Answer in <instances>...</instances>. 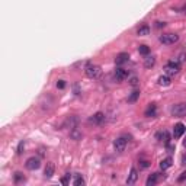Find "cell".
Here are the masks:
<instances>
[{
  "mask_svg": "<svg viewBox=\"0 0 186 186\" xmlns=\"http://www.w3.org/2000/svg\"><path fill=\"white\" fill-rule=\"evenodd\" d=\"M138 77H131V79H130V85L132 86V87H137V86H138Z\"/></svg>",
  "mask_w": 186,
  "mask_h": 186,
  "instance_id": "obj_27",
  "label": "cell"
},
{
  "mask_svg": "<svg viewBox=\"0 0 186 186\" xmlns=\"http://www.w3.org/2000/svg\"><path fill=\"white\" fill-rule=\"evenodd\" d=\"M127 145H128V141H127V138H124V137H118V138L114 141V147L118 153L125 151Z\"/></svg>",
  "mask_w": 186,
  "mask_h": 186,
  "instance_id": "obj_6",
  "label": "cell"
},
{
  "mask_svg": "<svg viewBox=\"0 0 186 186\" xmlns=\"http://www.w3.org/2000/svg\"><path fill=\"white\" fill-rule=\"evenodd\" d=\"M106 121V115L103 112H96L95 115H92L89 118V122L93 125H102V124Z\"/></svg>",
  "mask_w": 186,
  "mask_h": 186,
  "instance_id": "obj_5",
  "label": "cell"
},
{
  "mask_svg": "<svg viewBox=\"0 0 186 186\" xmlns=\"http://www.w3.org/2000/svg\"><path fill=\"white\" fill-rule=\"evenodd\" d=\"M166 23L164 22H156V28H164Z\"/></svg>",
  "mask_w": 186,
  "mask_h": 186,
  "instance_id": "obj_34",
  "label": "cell"
},
{
  "mask_svg": "<svg viewBox=\"0 0 186 186\" xmlns=\"http://www.w3.org/2000/svg\"><path fill=\"white\" fill-rule=\"evenodd\" d=\"M172 164H173L172 157H166V159H163V160L160 161V169L161 170H167L169 167H172Z\"/></svg>",
  "mask_w": 186,
  "mask_h": 186,
  "instance_id": "obj_15",
  "label": "cell"
},
{
  "mask_svg": "<svg viewBox=\"0 0 186 186\" xmlns=\"http://www.w3.org/2000/svg\"><path fill=\"white\" fill-rule=\"evenodd\" d=\"M70 137H71L73 140H76V141H79V140H81V132L77 130V128H73L71 131H70Z\"/></svg>",
  "mask_w": 186,
  "mask_h": 186,
  "instance_id": "obj_20",
  "label": "cell"
},
{
  "mask_svg": "<svg viewBox=\"0 0 186 186\" xmlns=\"http://www.w3.org/2000/svg\"><path fill=\"white\" fill-rule=\"evenodd\" d=\"M85 73H86V76L89 77V79H99L100 74H102V68L99 67V66H96V64L90 63L89 66L85 68Z\"/></svg>",
  "mask_w": 186,
  "mask_h": 186,
  "instance_id": "obj_1",
  "label": "cell"
},
{
  "mask_svg": "<svg viewBox=\"0 0 186 186\" xmlns=\"http://www.w3.org/2000/svg\"><path fill=\"white\" fill-rule=\"evenodd\" d=\"M156 114H157V108H156V105H154V103H151V105H150L147 109H145V112H144V115H145V116H148V118L156 116Z\"/></svg>",
  "mask_w": 186,
  "mask_h": 186,
  "instance_id": "obj_16",
  "label": "cell"
},
{
  "mask_svg": "<svg viewBox=\"0 0 186 186\" xmlns=\"http://www.w3.org/2000/svg\"><path fill=\"white\" fill-rule=\"evenodd\" d=\"M185 180H186V172H183V173L178 178V182H179V183H183Z\"/></svg>",
  "mask_w": 186,
  "mask_h": 186,
  "instance_id": "obj_32",
  "label": "cell"
},
{
  "mask_svg": "<svg viewBox=\"0 0 186 186\" xmlns=\"http://www.w3.org/2000/svg\"><path fill=\"white\" fill-rule=\"evenodd\" d=\"M170 114L173 116H176V118L186 116V103H176V105H173L172 109H170Z\"/></svg>",
  "mask_w": 186,
  "mask_h": 186,
  "instance_id": "obj_2",
  "label": "cell"
},
{
  "mask_svg": "<svg viewBox=\"0 0 186 186\" xmlns=\"http://www.w3.org/2000/svg\"><path fill=\"white\" fill-rule=\"evenodd\" d=\"M159 85L160 86H169L170 85V77L169 76H160L159 77Z\"/></svg>",
  "mask_w": 186,
  "mask_h": 186,
  "instance_id": "obj_22",
  "label": "cell"
},
{
  "mask_svg": "<svg viewBox=\"0 0 186 186\" xmlns=\"http://www.w3.org/2000/svg\"><path fill=\"white\" fill-rule=\"evenodd\" d=\"M128 58H130L128 52H121V54L116 55V58H115V64H116V66H122V64H125L128 61Z\"/></svg>",
  "mask_w": 186,
  "mask_h": 186,
  "instance_id": "obj_13",
  "label": "cell"
},
{
  "mask_svg": "<svg viewBox=\"0 0 186 186\" xmlns=\"http://www.w3.org/2000/svg\"><path fill=\"white\" fill-rule=\"evenodd\" d=\"M148 34H150V26L148 25H141L137 29V35H140V37H145Z\"/></svg>",
  "mask_w": 186,
  "mask_h": 186,
  "instance_id": "obj_17",
  "label": "cell"
},
{
  "mask_svg": "<svg viewBox=\"0 0 186 186\" xmlns=\"http://www.w3.org/2000/svg\"><path fill=\"white\" fill-rule=\"evenodd\" d=\"M183 145H185V147H186V138L183 140Z\"/></svg>",
  "mask_w": 186,
  "mask_h": 186,
  "instance_id": "obj_37",
  "label": "cell"
},
{
  "mask_svg": "<svg viewBox=\"0 0 186 186\" xmlns=\"http://www.w3.org/2000/svg\"><path fill=\"white\" fill-rule=\"evenodd\" d=\"M182 164L186 166V154H183V156H182Z\"/></svg>",
  "mask_w": 186,
  "mask_h": 186,
  "instance_id": "obj_35",
  "label": "cell"
},
{
  "mask_svg": "<svg viewBox=\"0 0 186 186\" xmlns=\"http://www.w3.org/2000/svg\"><path fill=\"white\" fill-rule=\"evenodd\" d=\"M114 76H115V79L118 81H122V80H125L128 77V71L125 70V68H121V67H118L116 70H115V73H114Z\"/></svg>",
  "mask_w": 186,
  "mask_h": 186,
  "instance_id": "obj_9",
  "label": "cell"
},
{
  "mask_svg": "<svg viewBox=\"0 0 186 186\" xmlns=\"http://www.w3.org/2000/svg\"><path fill=\"white\" fill-rule=\"evenodd\" d=\"M25 166L28 170H37V169H39V166H41V160H39L38 157H31V159L26 160Z\"/></svg>",
  "mask_w": 186,
  "mask_h": 186,
  "instance_id": "obj_7",
  "label": "cell"
},
{
  "mask_svg": "<svg viewBox=\"0 0 186 186\" xmlns=\"http://www.w3.org/2000/svg\"><path fill=\"white\" fill-rule=\"evenodd\" d=\"M164 71L167 76H176L179 71H180V64L176 61H169V63L164 66Z\"/></svg>",
  "mask_w": 186,
  "mask_h": 186,
  "instance_id": "obj_3",
  "label": "cell"
},
{
  "mask_svg": "<svg viewBox=\"0 0 186 186\" xmlns=\"http://www.w3.org/2000/svg\"><path fill=\"white\" fill-rule=\"evenodd\" d=\"M159 179H160V173H153L148 176L147 182H145V185L147 186H154L157 182H159Z\"/></svg>",
  "mask_w": 186,
  "mask_h": 186,
  "instance_id": "obj_14",
  "label": "cell"
},
{
  "mask_svg": "<svg viewBox=\"0 0 186 186\" xmlns=\"http://www.w3.org/2000/svg\"><path fill=\"white\" fill-rule=\"evenodd\" d=\"M137 179H138V170H137L135 167H132V169L130 170V174H128V178H127V185H134V183L137 182Z\"/></svg>",
  "mask_w": 186,
  "mask_h": 186,
  "instance_id": "obj_10",
  "label": "cell"
},
{
  "mask_svg": "<svg viewBox=\"0 0 186 186\" xmlns=\"http://www.w3.org/2000/svg\"><path fill=\"white\" fill-rule=\"evenodd\" d=\"M22 182H25V176H23L21 172H16V173H15V183L19 185V183H22Z\"/></svg>",
  "mask_w": 186,
  "mask_h": 186,
  "instance_id": "obj_23",
  "label": "cell"
},
{
  "mask_svg": "<svg viewBox=\"0 0 186 186\" xmlns=\"http://www.w3.org/2000/svg\"><path fill=\"white\" fill-rule=\"evenodd\" d=\"M76 125H77V118H74V116L68 118L67 121L63 124V127H70V128H76Z\"/></svg>",
  "mask_w": 186,
  "mask_h": 186,
  "instance_id": "obj_18",
  "label": "cell"
},
{
  "mask_svg": "<svg viewBox=\"0 0 186 186\" xmlns=\"http://www.w3.org/2000/svg\"><path fill=\"white\" fill-rule=\"evenodd\" d=\"M185 131H186V127L183 125V124H176L173 127V137L174 138H180V137L185 134Z\"/></svg>",
  "mask_w": 186,
  "mask_h": 186,
  "instance_id": "obj_8",
  "label": "cell"
},
{
  "mask_svg": "<svg viewBox=\"0 0 186 186\" xmlns=\"http://www.w3.org/2000/svg\"><path fill=\"white\" fill-rule=\"evenodd\" d=\"M54 172H55V166L52 161H48L45 166V170H44V176H45L46 179H50L54 176Z\"/></svg>",
  "mask_w": 186,
  "mask_h": 186,
  "instance_id": "obj_11",
  "label": "cell"
},
{
  "mask_svg": "<svg viewBox=\"0 0 186 186\" xmlns=\"http://www.w3.org/2000/svg\"><path fill=\"white\" fill-rule=\"evenodd\" d=\"M180 10H182V13H186V4H185V6H183L182 9H180Z\"/></svg>",
  "mask_w": 186,
  "mask_h": 186,
  "instance_id": "obj_36",
  "label": "cell"
},
{
  "mask_svg": "<svg viewBox=\"0 0 186 186\" xmlns=\"http://www.w3.org/2000/svg\"><path fill=\"white\" fill-rule=\"evenodd\" d=\"M73 185L74 186H83L85 185V179H83V176H81V174H76V176H74V180H73Z\"/></svg>",
  "mask_w": 186,
  "mask_h": 186,
  "instance_id": "obj_21",
  "label": "cell"
},
{
  "mask_svg": "<svg viewBox=\"0 0 186 186\" xmlns=\"http://www.w3.org/2000/svg\"><path fill=\"white\" fill-rule=\"evenodd\" d=\"M148 166H150V163L147 160H140V169H147Z\"/></svg>",
  "mask_w": 186,
  "mask_h": 186,
  "instance_id": "obj_29",
  "label": "cell"
},
{
  "mask_svg": "<svg viewBox=\"0 0 186 186\" xmlns=\"http://www.w3.org/2000/svg\"><path fill=\"white\" fill-rule=\"evenodd\" d=\"M154 64H156V58H154V57H148V55H147V58L144 60V67H145V68H151Z\"/></svg>",
  "mask_w": 186,
  "mask_h": 186,
  "instance_id": "obj_19",
  "label": "cell"
},
{
  "mask_svg": "<svg viewBox=\"0 0 186 186\" xmlns=\"http://www.w3.org/2000/svg\"><path fill=\"white\" fill-rule=\"evenodd\" d=\"M57 87H58V89H64V87H66V81H64V80H58V81H57Z\"/></svg>",
  "mask_w": 186,
  "mask_h": 186,
  "instance_id": "obj_33",
  "label": "cell"
},
{
  "mask_svg": "<svg viewBox=\"0 0 186 186\" xmlns=\"http://www.w3.org/2000/svg\"><path fill=\"white\" fill-rule=\"evenodd\" d=\"M185 61H186V52H182V54L178 57V63L182 64V63H185Z\"/></svg>",
  "mask_w": 186,
  "mask_h": 186,
  "instance_id": "obj_30",
  "label": "cell"
},
{
  "mask_svg": "<svg viewBox=\"0 0 186 186\" xmlns=\"http://www.w3.org/2000/svg\"><path fill=\"white\" fill-rule=\"evenodd\" d=\"M138 51H140V54H141V55H145V57L150 54V48H148L147 45H140V46H138Z\"/></svg>",
  "mask_w": 186,
  "mask_h": 186,
  "instance_id": "obj_24",
  "label": "cell"
},
{
  "mask_svg": "<svg viewBox=\"0 0 186 186\" xmlns=\"http://www.w3.org/2000/svg\"><path fill=\"white\" fill-rule=\"evenodd\" d=\"M156 138L159 140V141H161V143H164L166 145L170 143V134L167 131H159L156 134Z\"/></svg>",
  "mask_w": 186,
  "mask_h": 186,
  "instance_id": "obj_12",
  "label": "cell"
},
{
  "mask_svg": "<svg viewBox=\"0 0 186 186\" xmlns=\"http://www.w3.org/2000/svg\"><path fill=\"white\" fill-rule=\"evenodd\" d=\"M68 182H70V173H67L63 179H61V183H63V185H68Z\"/></svg>",
  "mask_w": 186,
  "mask_h": 186,
  "instance_id": "obj_31",
  "label": "cell"
},
{
  "mask_svg": "<svg viewBox=\"0 0 186 186\" xmlns=\"http://www.w3.org/2000/svg\"><path fill=\"white\" fill-rule=\"evenodd\" d=\"M23 148H25V143H23V141H21V143L17 144V154H22V153H23Z\"/></svg>",
  "mask_w": 186,
  "mask_h": 186,
  "instance_id": "obj_28",
  "label": "cell"
},
{
  "mask_svg": "<svg viewBox=\"0 0 186 186\" xmlns=\"http://www.w3.org/2000/svg\"><path fill=\"white\" fill-rule=\"evenodd\" d=\"M159 41H160L161 44H164V45H173V44H176L179 41V35L176 34H163L159 38Z\"/></svg>",
  "mask_w": 186,
  "mask_h": 186,
  "instance_id": "obj_4",
  "label": "cell"
},
{
  "mask_svg": "<svg viewBox=\"0 0 186 186\" xmlns=\"http://www.w3.org/2000/svg\"><path fill=\"white\" fill-rule=\"evenodd\" d=\"M138 96H140V92L138 90H134V92L130 95V97H128V102H135L137 99H138Z\"/></svg>",
  "mask_w": 186,
  "mask_h": 186,
  "instance_id": "obj_25",
  "label": "cell"
},
{
  "mask_svg": "<svg viewBox=\"0 0 186 186\" xmlns=\"http://www.w3.org/2000/svg\"><path fill=\"white\" fill-rule=\"evenodd\" d=\"M90 64V61H80V63H77V64H74V67H81L83 70H85L87 66Z\"/></svg>",
  "mask_w": 186,
  "mask_h": 186,
  "instance_id": "obj_26",
  "label": "cell"
}]
</instances>
